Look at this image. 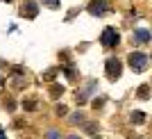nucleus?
<instances>
[{
  "instance_id": "obj_3",
  "label": "nucleus",
  "mask_w": 152,
  "mask_h": 139,
  "mask_svg": "<svg viewBox=\"0 0 152 139\" xmlns=\"http://www.w3.org/2000/svg\"><path fill=\"white\" fill-rule=\"evenodd\" d=\"M107 71H109V78H118L121 75V62H118V59H109Z\"/></svg>"
},
{
  "instance_id": "obj_7",
  "label": "nucleus",
  "mask_w": 152,
  "mask_h": 139,
  "mask_svg": "<svg viewBox=\"0 0 152 139\" xmlns=\"http://www.w3.org/2000/svg\"><path fill=\"white\" fill-rule=\"evenodd\" d=\"M41 2H43L45 7H52V9H55V7L59 5V0H41Z\"/></svg>"
},
{
  "instance_id": "obj_2",
  "label": "nucleus",
  "mask_w": 152,
  "mask_h": 139,
  "mask_svg": "<svg viewBox=\"0 0 152 139\" xmlns=\"http://www.w3.org/2000/svg\"><path fill=\"white\" fill-rule=\"evenodd\" d=\"M100 41H102V46H104V48H114V46L121 41V37H118V32H116L114 27H107V30L102 32Z\"/></svg>"
},
{
  "instance_id": "obj_5",
  "label": "nucleus",
  "mask_w": 152,
  "mask_h": 139,
  "mask_svg": "<svg viewBox=\"0 0 152 139\" xmlns=\"http://www.w3.org/2000/svg\"><path fill=\"white\" fill-rule=\"evenodd\" d=\"M89 12H91V14H102V12H107L104 0H93V2L89 5Z\"/></svg>"
},
{
  "instance_id": "obj_12",
  "label": "nucleus",
  "mask_w": 152,
  "mask_h": 139,
  "mask_svg": "<svg viewBox=\"0 0 152 139\" xmlns=\"http://www.w3.org/2000/svg\"><path fill=\"white\" fill-rule=\"evenodd\" d=\"M70 139H77V137H70Z\"/></svg>"
},
{
  "instance_id": "obj_1",
  "label": "nucleus",
  "mask_w": 152,
  "mask_h": 139,
  "mask_svg": "<svg viewBox=\"0 0 152 139\" xmlns=\"http://www.w3.org/2000/svg\"><path fill=\"white\" fill-rule=\"evenodd\" d=\"M129 66H132L136 73L145 71V66H148V55H145V52H132V55H129Z\"/></svg>"
},
{
  "instance_id": "obj_10",
  "label": "nucleus",
  "mask_w": 152,
  "mask_h": 139,
  "mask_svg": "<svg viewBox=\"0 0 152 139\" xmlns=\"http://www.w3.org/2000/svg\"><path fill=\"white\" fill-rule=\"evenodd\" d=\"M0 87H2V78H0Z\"/></svg>"
},
{
  "instance_id": "obj_11",
  "label": "nucleus",
  "mask_w": 152,
  "mask_h": 139,
  "mask_svg": "<svg viewBox=\"0 0 152 139\" xmlns=\"http://www.w3.org/2000/svg\"><path fill=\"white\" fill-rule=\"evenodd\" d=\"M0 139H5V137H2V135H0Z\"/></svg>"
},
{
  "instance_id": "obj_8",
  "label": "nucleus",
  "mask_w": 152,
  "mask_h": 139,
  "mask_svg": "<svg viewBox=\"0 0 152 139\" xmlns=\"http://www.w3.org/2000/svg\"><path fill=\"white\" fill-rule=\"evenodd\" d=\"M132 119H134V121H143V114L136 112V114H132Z\"/></svg>"
},
{
  "instance_id": "obj_6",
  "label": "nucleus",
  "mask_w": 152,
  "mask_h": 139,
  "mask_svg": "<svg viewBox=\"0 0 152 139\" xmlns=\"http://www.w3.org/2000/svg\"><path fill=\"white\" fill-rule=\"evenodd\" d=\"M134 39L141 41V44H148V41H150V32H148V30H136V32H134Z\"/></svg>"
},
{
  "instance_id": "obj_4",
  "label": "nucleus",
  "mask_w": 152,
  "mask_h": 139,
  "mask_svg": "<svg viewBox=\"0 0 152 139\" xmlns=\"http://www.w3.org/2000/svg\"><path fill=\"white\" fill-rule=\"evenodd\" d=\"M27 14V18H34L39 14V7H37V2H32V0H27L25 5H23V16Z\"/></svg>"
},
{
  "instance_id": "obj_9",
  "label": "nucleus",
  "mask_w": 152,
  "mask_h": 139,
  "mask_svg": "<svg viewBox=\"0 0 152 139\" xmlns=\"http://www.w3.org/2000/svg\"><path fill=\"white\" fill-rule=\"evenodd\" d=\"M48 139H59V135L57 132H50V135H48Z\"/></svg>"
}]
</instances>
